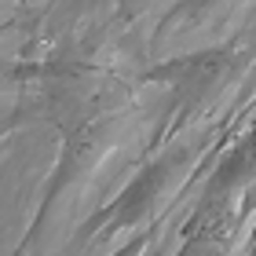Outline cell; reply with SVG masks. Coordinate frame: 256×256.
Segmentation results:
<instances>
[{
	"mask_svg": "<svg viewBox=\"0 0 256 256\" xmlns=\"http://www.w3.org/2000/svg\"><path fill=\"white\" fill-rule=\"evenodd\" d=\"M216 150L212 139H198V136H180L172 143L158 146L154 154L143 161V168L136 172L132 180L118 190V198L106 205H99L96 212L84 216V224L74 230V242H70L66 256L88 252L92 246H102V242H114L118 234H139V230L154 227L158 220H165L176 202L187 190L190 172L202 161V154Z\"/></svg>",
	"mask_w": 256,
	"mask_h": 256,
	"instance_id": "cell-1",
	"label": "cell"
},
{
	"mask_svg": "<svg viewBox=\"0 0 256 256\" xmlns=\"http://www.w3.org/2000/svg\"><path fill=\"white\" fill-rule=\"evenodd\" d=\"M252 220V128L227 146L224 161L205 180L190 212L176 224L172 256H230L238 242H249Z\"/></svg>",
	"mask_w": 256,
	"mask_h": 256,
	"instance_id": "cell-2",
	"label": "cell"
},
{
	"mask_svg": "<svg viewBox=\"0 0 256 256\" xmlns=\"http://www.w3.org/2000/svg\"><path fill=\"white\" fill-rule=\"evenodd\" d=\"M252 62V48L246 40H227V44H212V48H198L176 59H165L158 66H150L143 80L146 84H165L172 92V106L168 118L161 121V128L150 139V154L158 146L180 139L187 128L234 84V80L249 70Z\"/></svg>",
	"mask_w": 256,
	"mask_h": 256,
	"instance_id": "cell-3",
	"label": "cell"
},
{
	"mask_svg": "<svg viewBox=\"0 0 256 256\" xmlns=\"http://www.w3.org/2000/svg\"><path fill=\"white\" fill-rule=\"evenodd\" d=\"M172 246H176V224H172V216L154 230V238L146 242L143 256H172Z\"/></svg>",
	"mask_w": 256,
	"mask_h": 256,
	"instance_id": "cell-4",
	"label": "cell"
},
{
	"mask_svg": "<svg viewBox=\"0 0 256 256\" xmlns=\"http://www.w3.org/2000/svg\"><path fill=\"white\" fill-rule=\"evenodd\" d=\"M8 256H40V249H37V238H33V230L26 227V234L18 238V246L11 249Z\"/></svg>",
	"mask_w": 256,
	"mask_h": 256,
	"instance_id": "cell-5",
	"label": "cell"
},
{
	"mask_svg": "<svg viewBox=\"0 0 256 256\" xmlns=\"http://www.w3.org/2000/svg\"><path fill=\"white\" fill-rule=\"evenodd\" d=\"M11 74H15V66H11V62H4V59H0V77H11Z\"/></svg>",
	"mask_w": 256,
	"mask_h": 256,
	"instance_id": "cell-6",
	"label": "cell"
},
{
	"mask_svg": "<svg viewBox=\"0 0 256 256\" xmlns=\"http://www.w3.org/2000/svg\"><path fill=\"white\" fill-rule=\"evenodd\" d=\"M246 256H252V249H246Z\"/></svg>",
	"mask_w": 256,
	"mask_h": 256,
	"instance_id": "cell-7",
	"label": "cell"
}]
</instances>
